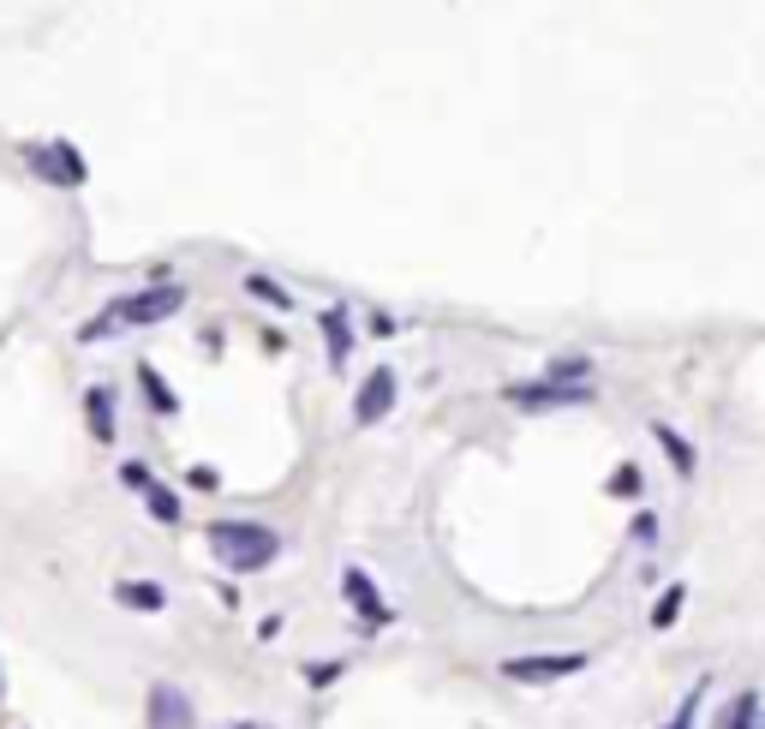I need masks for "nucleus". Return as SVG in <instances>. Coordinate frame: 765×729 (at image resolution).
Masks as SVG:
<instances>
[{"mask_svg": "<svg viewBox=\"0 0 765 729\" xmlns=\"http://www.w3.org/2000/svg\"><path fill=\"white\" fill-rule=\"evenodd\" d=\"M203 544L222 562L227 574H258L282 556V532H270L263 520H210L203 527Z\"/></svg>", "mask_w": 765, "mask_h": 729, "instance_id": "f257e3e1", "label": "nucleus"}, {"mask_svg": "<svg viewBox=\"0 0 765 729\" xmlns=\"http://www.w3.org/2000/svg\"><path fill=\"white\" fill-rule=\"evenodd\" d=\"M586 651H520V658H503L496 670L508 675V682H527V687H539V682H568V675H580L586 670Z\"/></svg>", "mask_w": 765, "mask_h": 729, "instance_id": "f03ea898", "label": "nucleus"}, {"mask_svg": "<svg viewBox=\"0 0 765 729\" xmlns=\"http://www.w3.org/2000/svg\"><path fill=\"white\" fill-rule=\"evenodd\" d=\"M180 305H186V287H174V281H156V287L132 293V299H114V317H120L126 329H150V324H168Z\"/></svg>", "mask_w": 765, "mask_h": 729, "instance_id": "7ed1b4c3", "label": "nucleus"}, {"mask_svg": "<svg viewBox=\"0 0 765 729\" xmlns=\"http://www.w3.org/2000/svg\"><path fill=\"white\" fill-rule=\"evenodd\" d=\"M24 162H31V174H43L48 186H84V156L72 144H31L24 150Z\"/></svg>", "mask_w": 765, "mask_h": 729, "instance_id": "20e7f679", "label": "nucleus"}, {"mask_svg": "<svg viewBox=\"0 0 765 729\" xmlns=\"http://www.w3.org/2000/svg\"><path fill=\"white\" fill-rule=\"evenodd\" d=\"M508 401L527 407V413H544V407H586V401H592V389H586V383L544 377V383H515V389H508Z\"/></svg>", "mask_w": 765, "mask_h": 729, "instance_id": "39448f33", "label": "nucleus"}, {"mask_svg": "<svg viewBox=\"0 0 765 729\" xmlns=\"http://www.w3.org/2000/svg\"><path fill=\"white\" fill-rule=\"evenodd\" d=\"M395 395H401V377H395L389 365L372 371L360 389V401H353V425H382V419L395 413Z\"/></svg>", "mask_w": 765, "mask_h": 729, "instance_id": "423d86ee", "label": "nucleus"}, {"mask_svg": "<svg viewBox=\"0 0 765 729\" xmlns=\"http://www.w3.org/2000/svg\"><path fill=\"white\" fill-rule=\"evenodd\" d=\"M341 598L360 610V628H365V634H377L382 622H389V604L377 598V586H372V574H365V568H348V574H341Z\"/></svg>", "mask_w": 765, "mask_h": 729, "instance_id": "0eeeda50", "label": "nucleus"}, {"mask_svg": "<svg viewBox=\"0 0 765 729\" xmlns=\"http://www.w3.org/2000/svg\"><path fill=\"white\" fill-rule=\"evenodd\" d=\"M150 729H198V718H191V699L174 682L150 687Z\"/></svg>", "mask_w": 765, "mask_h": 729, "instance_id": "6e6552de", "label": "nucleus"}, {"mask_svg": "<svg viewBox=\"0 0 765 729\" xmlns=\"http://www.w3.org/2000/svg\"><path fill=\"white\" fill-rule=\"evenodd\" d=\"M114 604L144 610V616H162V610H168V592H162V586H150V580H120V586H114Z\"/></svg>", "mask_w": 765, "mask_h": 729, "instance_id": "1a4fd4ad", "label": "nucleus"}, {"mask_svg": "<svg viewBox=\"0 0 765 729\" xmlns=\"http://www.w3.org/2000/svg\"><path fill=\"white\" fill-rule=\"evenodd\" d=\"M323 348H329V365H348V353H353V324H348V311H323Z\"/></svg>", "mask_w": 765, "mask_h": 729, "instance_id": "9d476101", "label": "nucleus"}, {"mask_svg": "<svg viewBox=\"0 0 765 729\" xmlns=\"http://www.w3.org/2000/svg\"><path fill=\"white\" fill-rule=\"evenodd\" d=\"M652 437H658V449L670 455V467L682 472V479H694V467H699V455H694V443L682 437V431H670V425H652Z\"/></svg>", "mask_w": 765, "mask_h": 729, "instance_id": "9b49d317", "label": "nucleus"}, {"mask_svg": "<svg viewBox=\"0 0 765 729\" xmlns=\"http://www.w3.org/2000/svg\"><path fill=\"white\" fill-rule=\"evenodd\" d=\"M84 419H91V437L114 443V389H91L84 395Z\"/></svg>", "mask_w": 765, "mask_h": 729, "instance_id": "f8f14e48", "label": "nucleus"}, {"mask_svg": "<svg viewBox=\"0 0 765 729\" xmlns=\"http://www.w3.org/2000/svg\"><path fill=\"white\" fill-rule=\"evenodd\" d=\"M144 508H150V520H162V527H180V496H174L168 484H156V479H150Z\"/></svg>", "mask_w": 765, "mask_h": 729, "instance_id": "ddd939ff", "label": "nucleus"}, {"mask_svg": "<svg viewBox=\"0 0 765 729\" xmlns=\"http://www.w3.org/2000/svg\"><path fill=\"white\" fill-rule=\"evenodd\" d=\"M138 383H144V395H150V407H156V413H174V407H180V401H174V389L156 377V365H138Z\"/></svg>", "mask_w": 765, "mask_h": 729, "instance_id": "4468645a", "label": "nucleus"}, {"mask_svg": "<svg viewBox=\"0 0 765 729\" xmlns=\"http://www.w3.org/2000/svg\"><path fill=\"white\" fill-rule=\"evenodd\" d=\"M246 293H251V299H263V305H275V311H293V293L275 287L270 275H246Z\"/></svg>", "mask_w": 765, "mask_h": 729, "instance_id": "2eb2a0df", "label": "nucleus"}, {"mask_svg": "<svg viewBox=\"0 0 765 729\" xmlns=\"http://www.w3.org/2000/svg\"><path fill=\"white\" fill-rule=\"evenodd\" d=\"M682 604H687V586H670L664 598L652 604V628H675V616H682Z\"/></svg>", "mask_w": 765, "mask_h": 729, "instance_id": "dca6fc26", "label": "nucleus"}, {"mask_svg": "<svg viewBox=\"0 0 765 729\" xmlns=\"http://www.w3.org/2000/svg\"><path fill=\"white\" fill-rule=\"evenodd\" d=\"M723 729H760V694H742L730 706V718H723Z\"/></svg>", "mask_w": 765, "mask_h": 729, "instance_id": "f3484780", "label": "nucleus"}, {"mask_svg": "<svg viewBox=\"0 0 765 729\" xmlns=\"http://www.w3.org/2000/svg\"><path fill=\"white\" fill-rule=\"evenodd\" d=\"M341 670H348L341 658H311V663H305V682H311V687H329V682H341Z\"/></svg>", "mask_w": 765, "mask_h": 729, "instance_id": "a211bd4d", "label": "nucleus"}, {"mask_svg": "<svg viewBox=\"0 0 765 729\" xmlns=\"http://www.w3.org/2000/svg\"><path fill=\"white\" fill-rule=\"evenodd\" d=\"M604 491H610V496H640V467H634V460H628V467H616Z\"/></svg>", "mask_w": 765, "mask_h": 729, "instance_id": "6ab92c4d", "label": "nucleus"}, {"mask_svg": "<svg viewBox=\"0 0 765 729\" xmlns=\"http://www.w3.org/2000/svg\"><path fill=\"white\" fill-rule=\"evenodd\" d=\"M699 699H706V687H694V694L682 699V712H675V718H670L664 729H694V712H699Z\"/></svg>", "mask_w": 765, "mask_h": 729, "instance_id": "aec40b11", "label": "nucleus"}, {"mask_svg": "<svg viewBox=\"0 0 765 729\" xmlns=\"http://www.w3.org/2000/svg\"><path fill=\"white\" fill-rule=\"evenodd\" d=\"M120 484H126V491H150V467H144V460H126Z\"/></svg>", "mask_w": 765, "mask_h": 729, "instance_id": "412c9836", "label": "nucleus"}, {"mask_svg": "<svg viewBox=\"0 0 765 729\" xmlns=\"http://www.w3.org/2000/svg\"><path fill=\"white\" fill-rule=\"evenodd\" d=\"M586 371H592V360H556V365H551V377H556V383H580Z\"/></svg>", "mask_w": 765, "mask_h": 729, "instance_id": "4be33fe9", "label": "nucleus"}, {"mask_svg": "<svg viewBox=\"0 0 765 729\" xmlns=\"http://www.w3.org/2000/svg\"><path fill=\"white\" fill-rule=\"evenodd\" d=\"M628 532H634V544H652V539H658V515H646V508H640Z\"/></svg>", "mask_w": 765, "mask_h": 729, "instance_id": "5701e85b", "label": "nucleus"}, {"mask_svg": "<svg viewBox=\"0 0 765 729\" xmlns=\"http://www.w3.org/2000/svg\"><path fill=\"white\" fill-rule=\"evenodd\" d=\"M186 479H191V484H198V491H215V484H222V479H215V467H191V472H186Z\"/></svg>", "mask_w": 765, "mask_h": 729, "instance_id": "b1692460", "label": "nucleus"}, {"mask_svg": "<svg viewBox=\"0 0 765 729\" xmlns=\"http://www.w3.org/2000/svg\"><path fill=\"white\" fill-rule=\"evenodd\" d=\"M222 729H263V724H222Z\"/></svg>", "mask_w": 765, "mask_h": 729, "instance_id": "393cba45", "label": "nucleus"}, {"mask_svg": "<svg viewBox=\"0 0 765 729\" xmlns=\"http://www.w3.org/2000/svg\"><path fill=\"white\" fill-rule=\"evenodd\" d=\"M0 699H7V670H0Z\"/></svg>", "mask_w": 765, "mask_h": 729, "instance_id": "a878e982", "label": "nucleus"}]
</instances>
